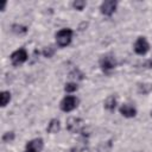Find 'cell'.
<instances>
[{
	"instance_id": "1",
	"label": "cell",
	"mask_w": 152,
	"mask_h": 152,
	"mask_svg": "<svg viewBox=\"0 0 152 152\" xmlns=\"http://www.w3.org/2000/svg\"><path fill=\"white\" fill-rule=\"evenodd\" d=\"M72 38V30L70 28H62L56 33V42L57 45L61 48H64L70 44Z\"/></svg>"
},
{
	"instance_id": "2",
	"label": "cell",
	"mask_w": 152,
	"mask_h": 152,
	"mask_svg": "<svg viewBox=\"0 0 152 152\" xmlns=\"http://www.w3.org/2000/svg\"><path fill=\"white\" fill-rule=\"evenodd\" d=\"M77 104H78V99L76 96L68 95L61 101V109L63 112H71L77 107Z\"/></svg>"
},
{
	"instance_id": "3",
	"label": "cell",
	"mask_w": 152,
	"mask_h": 152,
	"mask_svg": "<svg viewBox=\"0 0 152 152\" xmlns=\"http://www.w3.org/2000/svg\"><path fill=\"white\" fill-rule=\"evenodd\" d=\"M84 127V124H83V120L80 119V118H69L66 120V128L68 131H70L71 133H77V132H81Z\"/></svg>"
},
{
	"instance_id": "4",
	"label": "cell",
	"mask_w": 152,
	"mask_h": 152,
	"mask_svg": "<svg viewBox=\"0 0 152 152\" xmlns=\"http://www.w3.org/2000/svg\"><path fill=\"white\" fill-rule=\"evenodd\" d=\"M27 52L25 49H19V50H15L12 55H11V62L13 65L18 66L20 64H23L24 62L27 61Z\"/></svg>"
},
{
	"instance_id": "5",
	"label": "cell",
	"mask_w": 152,
	"mask_h": 152,
	"mask_svg": "<svg viewBox=\"0 0 152 152\" xmlns=\"http://www.w3.org/2000/svg\"><path fill=\"white\" fill-rule=\"evenodd\" d=\"M150 50V44L145 37H139L134 43V51L138 55H145Z\"/></svg>"
},
{
	"instance_id": "6",
	"label": "cell",
	"mask_w": 152,
	"mask_h": 152,
	"mask_svg": "<svg viewBox=\"0 0 152 152\" xmlns=\"http://www.w3.org/2000/svg\"><path fill=\"white\" fill-rule=\"evenodd\" d=\"M100 65H101L102 70L109 71L116 66V61L112 55H106L100 59Z\"/></svg>"
},
{
	"instance_id": "7",
	"label": "cell",
	"mask_w": 152,
	"mask_h": 152,
	"mask_svg": "<svg viewBox=\"0 0 152 152\" xmlns=\"http://www.w3.org/2000/svg\"><path fill=\"white\" fill-rule=\"evenodd\" d=\"M116 5H118V2L115 0H106V1H103L101 7H100L101 13L104 14V15H112L116 10Z\"/></svg>"
},
{
	"instance_id": "8",
	"label": "cell",
	"mask_w": 152,
	"mask_h": 152,
	"mask_svg": "<svg viewBox=\"0 0 152 152\" xmlns=\"http://www.w3.org/2000/svg\"><path fill=\"white\" fill-rule=\"evenodd\" d=\"M43 146H44L43 139L37 138V139H33V140H31L26 144V147H25L24 152H40Z\"/></svg>"
},
{
	"instance_id": "9",
	"label": "cell",
	"mask_w": 152,
	"mask_h": 152,
	"mask_svg": "<svg viewBox=\"0 0 152 152\" xmlns=\"http://www.w3.org/2000/svg\"><path fill=\"white\" fill-rule=\"evenodd\" d=\"M120 114L122 115V116H125V118H133V116H135V114H137V109L133 107V106H131V104H122L121 107H120Z\"/></svg>"
},
{
	"instance_id": "10",
	"label": "cell",
	"mask_w": 152,
	"mask_h": 152,
	"mask_svg": "<svg viewBox=\"0 0 152 152\" xmlns=\"http://www.w3.org/2000/svg\"><path fill=\"white\" fill-rule=\"evenodd\" d=\"M59 129H61V124H59V121L57 119H52L50 121V124L48 125V128H46V131L49 133H52V134L59 132Z\"/></svg>"
},
{
	"instance_id": "11",
	"label": "cell",
	"mask_w": 152,
	"mask_h": 152,
	"mask_svg": "<svg viewBox=\"0 0 152 152\" xmlns=\"http://www.w3.org/2000/svg\"><path fill=\"white\" fill-rule=\"evenodd\" d=\"M115 106H116V99H115V96H113V95L108 96L106 99V101H104V108L108 109V110H113L115 108Z\"/></svg>"
},
{
	"instance_id": "12",
	"label": "cell",
	"mask_w": 152,
	"mask_h": 152,
	"mask_svg": "<svg viewBox=\"0 0 152 152\" xmlns=\"http://www.w3.org/2000/svg\"><path fill=\"white\" fill-rule=\"evenodd\" d=\"M0 97H1V101H0L1 107H5L10 102V100H11V93L10 91H2Z\"/></svg>"
},
{
	"instance_id": "13",
	"label": "cell",
	"mask_w": 152,
	"mask_h": 152,
	"mask_svg": "<svg viewBox=\"0 0 152 152\" xmlns=\"http://www.w3.org/2000/svg\"><path fill=\"white\" fill-rule=\"evenodd\" d=\"M53 53H55V48H53L52 45L45 46V48L43 49V55H44V57H46V58L52 57V56H53Z\"/></svg>"
},
{
	"instance_id": "14",
	"label": "cell",
	"mask_w": 152,
	"mask_h": 152,
	"mask_svg": "<svg viewBox=\"0 0 152 152\" xmlns=\"http://www.w3.org/2000/svg\"><path fill=\"white\" fill-rule=\"evenodd\" d=\"M69 77H70V78H74V80H83L84 75L76 68V69H74V70L69 74Z\"/></svg>"
},
{
	"instance_id": "15",
	"label": "cell",
	"mask_w": 152,
	"mask_h": 152,
	"mask_svg": "<svg viewBox=\"0 0 152 152\" xmlns=\"http://www.w3.org/2000/svg\"><path fill=\"white\" fill-rule=\"evenodd\" d=\"M77 88H78V86H77L75 82H69V83L65 84L64 90H65L66 93H72V91H76Z\"/></svg>"
},
{
	"instance_id": "16",
	"label": "cell",
	"mask_w": 152,
	"mask_h": 152,
	"mask_svg": "<svg viewBox=\"0 0 152 152\" xmlns=\"http://www.w3.org/2000/svg\"><path fill=\"white\" fill-rule=\"evenodd\" d=\"M152 90V84H140L139 88H138V91L141 94H147Z\"/></svg>"
},
{
	"instance_id": "17",
	"label": "cell",
	"mask_w": 152,
	"mask_h": 152,
	"mask_svg": "<svg viewBox=\"0 0 152 152\" xmlns=\"http://www.w3.org/2000/svg\"><path fill=\"white\" fill-rule=\"evenodd\" d=\"M12 30H13V32H15L18 34H23V33H26L27 32V28L25 26H21V25H13L12 26Z\"/></svg>"
},
{
	"instance_id": "18",
	"label": "cell",
	"mask_w": 152,
	"mask_h": 152,
	"mask_svg": "<svg viewBox=\"0 0 152 152\" xmlns=\"http://www.w3.org/2000/svg\"><path fill=\"white\" fill-rule=\"evenodd\" d=\"M14 139V133L13 132H7V133H5L4 135H2V141L4 142H10V141H12Z\"/></svg>"
},
{
	"instance_id": "19",
	"label": "cell",
	"mask_w": 152,
	"mask_h": 152,
	"mask_svg": "<svg viewBox=\"0 0 152 152\" xmlns=\"http://www.w3.org/2000/svg\"><path fill=\"white\" fill-rule=\"evenodd\" d=\"M74 7L76 8V10H78V11H82L83 10V7L86 6V1H83V0H76V1H74Z\"/></svg>"
}]
</instances>
